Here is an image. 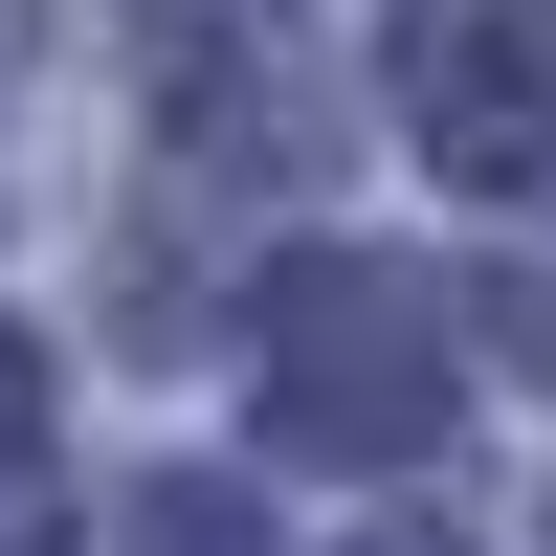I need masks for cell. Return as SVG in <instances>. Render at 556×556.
Returning a JSON list of instances; mask_svg holds the SVG:
<instances>
[{
  "instance_id": "cell-1",
  "label": "cell",
  "mask_w": 556,
  "mask_h": 556,
  "mask_svg": "<svg viewBox=\"0 0 556 556\" xmlns=\"http://www.w3.org/2000/svg\"><path fill=\"white\" fill-rule=\"evenodd\" d=\"M424 112H445V156H468V178H490V156L534 178V156H556V45L490 23V0H445V23H424Z\"/></svg>"
}]
</instances>
